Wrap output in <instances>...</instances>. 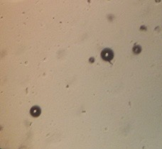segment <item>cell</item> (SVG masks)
<instances>
[{
  "instance_id": "obj_1",
  "label": "cell",
  "mask_w": 162,
  "mask_h": 149,
  "mask_svg": "<svg viewBox=\"0 0 162 149\" xmlns=\"http://www.w3.org/2000/svg\"><path fill=\"white\" fill-rule=\"evenodd\" d=\"M101 57L105 61H110L114 57V53L110 48H105L101 52Z\"/></svg>"
},
{
  "instance_id": "obj_2",
  "label": "cell",
  "mask_w": 162,
  "mask_h": 149,
  "mask_svg": "<svg viewBox=\"0 0 162 149\" xmlns=\"http://www.w3.org/2000/svg\"><path fill=\"white\" fill-rule=\"evenodd\" d=\"M41 109L40 107L38 106H34L31 109L30 113L31 114V116H33L34 117H38L41 114Z\"/></svg>"
},
{
  "instance_id": "obj_3",
  "label": "cell",
  "mask_w": 162,
  "mask_h": 149,
  "mask_svg": "<svg viewBox=\"0 0 162 149\" xmlns=\"http://www.w3.org/2000/svg\"><path fill=\"white\" fill-rule=\"evenodd\" d=\"M133 51L134 53H136V54H138L141 52V47L139 46H135L133 48Z\"/></svg>"
},
{
  "instance_id": "obj_4",
  "label": "cell",
  "mask_w": 162,
  "mask_h": 149,
  "mask_svg": "<svg viewBox=\"0 0 162 149\" xmlns=\"http://www.w3.org/2000/svg\"><path fill=\"white\" fill-rule=\"evenodd\" d=\"M94 60H95L93 59V58H90V62H91V63H92Z\"/></svg>"
}]
</instances>
